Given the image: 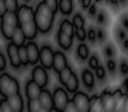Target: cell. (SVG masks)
Returning <instances> with one entry per match:
<instances>
[{
    "label": "cell",
    "instance_id": "6da1fadb",
    "mask_svg": "<svg viewBox=\"0 0 128 112\" xmlns=\"http://www.w3.org/2000/svg\"><path fill=\"white\" fill-rule=\"evenodd\" d=\"M17 20H18V27L26 35L27 41H34L38 37V30L35 25L34 20V8L28 6V4H20L18 10H17Z\"/></svg>",
    "mask_w": 128,
    "mask_h": 112
},
{
    "label": "cell",
    "instance_id": "7a4b0ae2",
    "mask_svg": "<svg viewBox=\"0 0 128 112\" xmlns=\"http://www.w3.org/2000/svg\"><path fill=\"white\" fill-rule=\"evenodd\" d=\"M34 20H35V25H37L38 32L48 34L52 30L55 14L46 7L45 1H40V3H37V6L34 8Z\"/></svg>",
    "mask_w": 128,
    "mask_h": 112
},
{
    "label": "cell",
    "instance_id": "3957f363",
    "mask_svg": "<svg viewBox=\"0 0 128 112\" xmlns=\"http://www.w3.org/2000/svg\"><path fill=\"white\" fill-rule=\"evenodd\" d=\"M20 81L13 74L4 71L0 74V95L3 98H10L16 94H20Z\"/></svg>",
    "mask_w": 128,
    "mask_h": 112
},
{
    "label": "cell",
    "instance_id": "277c9868",
    "mask_svg": "<svg viewBox=\"0 0 128 112\" xmlns=\"http://www.w3.org/2000/svg\"><path fill=\"white\" fill-rule=\"evenodd\" d=\"M98 97L102 100V104L106 112H117L118 107L122 105V101H124V97L118 93V90H116V91L103 90V93Z\"/></svg>",
    "mask_w": 128,
    "mask_h": 112
},
{
    "label": "cell",
    "instance_id": "5b68a950",
    "mask_svg": "<svg viewBox=\"0 0 128 112\" xmlns=\"http://www.w3.org/2000/svg\"><path fill=\"white\" fill-rule=\"evenodd\" d=\"M18 27V20H17V14L16 13H6V14L0 18V34L6 41L12 39L13 32L16 28Z\"/></svg>",
    "mask_w": 128,
    "mask_h": 112
},
{
    "label": "cell",
    "instance_id": "8992f818",
    "mask_svg": "<svg viewBox=\"0 0 128 112\" xmlns=\"http://www.w3.org/2000/svg\"><path fill=\"white\" fill-rule=\"evenodd\" d=\"M52 100H54V109L62 112L65 107L69 104V94L64 87H55L52 91Z\"/></svg>",
    "mask_w": 128,
    "mask_h": 112
},
{
    "label": "cell",
    "instance_id": "52a82bcc",
    "mask_svg": "<svg viewBox=\"0 0 128 112\" xmlns=\"http://www.w3.org/2000/svg\"><path fill=\"white\" fill-rule=\"evenodd\" d=\"M54 48L49 44H42L40 48V66H42L45 70L52 69V62H54Z\"/></svg>",
    "mask_w": 128,
    "mask_h": 112
},
{
    "label": "cell",
    "instance_id": "ba28073f",
    "mask_svg": "<svg viewBox=\"0 0 128 112\" xmlns=\"http://www.w3.org/2000/svg\"><path fill=\"white\" fill-rule=\"evenodd\" d=\"M72 104L75 105L78 112H90V97L84 91H78L70 98Z\"/></svg>",
    "mask_w": 128,
    "mask_h": 112
},
{
    "label": "cell",
    "instance_id": "9c48e42d",
    "mask_svg": "<svg viewBox=\"0 0 128 112\" xmlns=\"http://www.w3.org/2000/svg\"><path fill=\"white\" fill-rule=\"evenodd\" d=\"M31 80L32 81H35L38 84V86L41 87L42 90L46 88L49 84V76H48V71L44 69L42 66H40V64H37V66L32 67V70H31Z\"/></svg>",
    "mask_w": 128,
    "mask_h": 112
},
{
    "label": "cell",
    "instance_id": "30bf717a",
    "mask_svg": "<svg viewBox=\"0 0 128 112\" xmlns=\"http://www.w3.org/2000/svg\"><path fill=\"white\" fill-rule=\"evenodd\" d=\"M6 55H7V59L14 70H21L23 69L21 62H20V57H18V48L16 45H13L12 42H8L6 45Z\"/></svg>",
    "mask_w": 128,
    "mask_h": 112
},
{
    "label": "cell",
    "instance_id": "8fae6325",
    "mask_svg": "<svg viewBox=\"0 0 128 112\" xmlns=\"http://www.w3.org/2000/svg\"><path fill=\"white\" fill-rule=\"evenodd\" d=\"M27 56H28V66H37L40 62V46L35 41H28L26 44Z\"/></svg>",
    "mask_w": 128,
    "mask_h": 112
},
{
    "label": "cell",
    "instance_id": "7c38bea8",
    "mask_svg": "<svg viewBox=\"0 0 128 112\" xmlns=\"http://www.w3.org/2000/svg\"><path fill=\"white\" fill-rule=\"evenodd\" d=\"M41 90L42 88L35 81H32L31 78H27L26 84H24V95H26V98L28 101L38 100L40 94H41Z\"/></svg>",
    "mask_w": 128,
    "mask_h": 112
},
{
    "label": "cell",
    "instance_id": "4fadbf2b",
    "mask_svg": "<svg viewBox=\"0 0 128 112\" xmlns=\"http://www.w3.org/2000/svg\"><path fill=\"white\" fill-rule=\"evenodd\" d=\"M68 66V57L62 51H55L54 53V62H52V70L55 73H60L65 67Z\"/></svg>",
    "mask_w": 128,
    "mask_h": 112
},
{
    "label": "cell",
    "instance_id": "5bb4252c",
    "mask_svg": "<svg viewBox=\"0 0 128 112\" xmlns=\"http://www.w3.org/2000/svg\"><path fill=\"white\" fill-rule=\"evenodd\" d=\"M40 105H41L42 109H45V111H52L54 109V100H52V93L49 91V90L44 88L41 90V94H40Z\"/></svg>",
    "mask_w": 128,
    "mask_h": 112
},
{
    "label": "cell",
    "instance_id": "9a60e30c",
    "mask_svg": "<svg viewBox=\"0 0 128 112\" xmlns=\"http://www.w3.org/2000/svg\"><path fill=\"white\" fill-rule=\"evenodd\" d=\"M7 104L10 105V108L13 109V112H24V107L26 105H24V98L21 94H16L13 97L7 98Z\"/></svg>",
    "mask_w": 128,
    "mask_h": 112
},
{
    "label": "cell",
    "instance_id": "2e32d148",
    "mask_svg": "<svg viewBox=\"0 0 128 112\" xmlns=\"http://www.w3.org/2000/svg\"><path fill=\"white\" fill-rule=\"evenodd\" d=\"M80 77H82V84L86 87L87 90L94 88V86H96V77H94L93 71H92L90 69H83Z\"/></svg>",
    "mask_w": 128,
    "mask_h": 112
},
{
    "label": "cell",
    "instance_id": "e0dca14e",
    "mask_svg": "<svg viewBox=\"0 0 128 112\" xmlns=\"http://www.w3.org/2000/svg\"><path fill=\"white\" fill-rule=\"evenodd\" d=\"M56 42H58V45H59V48L62 49V51H69V49L72 48V45H73V38L66 35V34H64V32H60V31L58 30Z\"/></svg>",
    "mask_w": 128,
    "mask_h": 112
},
{
    "label": "cell",
    "instance_id": "ac0fdd59",
    "mask_svg": "<svg viewBox=\"0 0 128 112\" xmlns=\"http://www.w3.org/2000/svg\"><path fill=\"white\" fill-rule=\"evenodd\" d=\"M10 42H12L13 45H16L17 48H21V46H24V45L28 42V41H27V38H26V35L23 34V31L20 30V27H17V28H16V31L13 32Z\"/></svg>",
    "mask_w": 128,
    "mask_h": 112
},
{
    "label": "cell",
    "instance_id": "d6986e66",
    "mask_svg": "<svg viewBox=\"0 0 128 112\" xmlns=\"http://www.w3.org/2000/svg\"><path fill=\"white\" fill-rule=\"evenodd\" d=\"M64 88L68 91V94L69 93L75 94V93H78V91H79V78H78V76H76L75 73L70 76V78H69L68 81L65 83Z\"/></svg>",
    "mask_w": 128,
    "mask_h": 112
},
{
    "label": "cell",
    "instance_id": "ffe728a7",
    "mask_svg": "<svg viewBox=\"0 0 128 112\" xmlns=\"http://www.w3.org/2000/svg\"><path fill=\"white\" fill-rule=\"evenodd\" d=\"M59 31L60 32L66 34V35H69V37H75V27H73V24H72L70 20L68 18H64L62 21H60L59 24Z\"/></svg>",
    "mask_w": 128,
    "mask_h": 112
},
{
    "label": "cell",
    "instance_id": "44dd1931",
    "mask_svg": "<svg viewBox=\"0 0 128 112\" xmlns=\"http://www.w3.org/2000/svg\"><path fill=\"white\" fill-rule=\"evenodd\" d=\"M76 56H78V59L82 60V62L89 59L90 51H89V46H87L84 42H80V44L78 45V48H76Z\"/></svg>",
    "mask_w": 128,
    "mask_h": 112
},
{
    "label": "cell",
    "instance_id": "7402d4cb",
    "mask_svg": "<svg viewBox=\"0 0 128 112\" xmlns=\"http://www.w3.org/2000/svg\"><path fill=\"white\" fill-rule=\"evenodd\" d=\"M90 112H106L102 104V100L97 94H93L90 97Z\"/></svg>",
    "mask_w": 128,
    "mask_h": 112
},
{
    "label": "cell",
    "instance_id": "603a6c76",
    "mask_svg": "<svg viewBox=\"0 0 128 112\" xmlns=\"http://www.w3.org/2000/svg\"><path fill=\"white\" fill-rule=\"evenodd\" d=\"M58 10L64 15H69L73 11V1L72 0H60V1H58Z\"/></svg>",
    "mask_w": 128,
    "mask_h": 112
},
{
    "label": "cell",
    "instance_id": "cb8c5ba5",
    "mask_svg": "<svg viewBox=\"0 0 128 112\" xmlns=\"http://www.w3.org/2000/svg\"><path fill=\"white\" fill-rule=\"evenodd\" d=\"M73 73H75V71H73V69H72V67L68 64L64 70L60 71V73H58V80H59V83L62 84V86H65V83L70 78V76L73 74Z\"/></svg>",
    "mask_w": 128,
    "mask_h": 112
},
{
    "label": "cell",
    "instance_id": "d4e9b609",
    "mask_svg": "<svg viewBox=\"0 0 128 112\" xmlns=\"http://www.w3.org/2000/svg\"><path fill=\"white\" fill-rule=\"evenodd\" d=\"M103 56H104L106 59H114V56H116V48H114L113 44H106L103 46Z\"/></svg>",
    "mask_w": 128,
    "mask_h": 112
},
{
    "label": "cell",
    "instance_id": "484cf974",
    "mask_svg": "<svg viewBox=\"0 0 128 112\" xmlns=\"http://www.w3.org/2000/svg\"><path fill=\"white\" fill-rule=\"evenodd\" d=\"M84 17H83L80 13H76L72 18V24L75 27V30H79V28H84Z\"/></svg>",
    "mask_w": 128,
    "mask_h": 112
},
{
    "label": "cell",
    "instance_id": "4316f807",
    "mask_svg": "<svg viewBox=\"0 0 128 112\" xmlns=\"http://www.w3.org/2000/svg\"><path fill=\"white\" fill-rule=\"evenodd\" d=\"M87 64H89V69L90 70H96L98 66H100V59H98V55L97 53H92L87 59Z\"/></svg>",
    "mask_w": 128,
    "mask_h": 112
},
{
    "label": "cell",
    "instance_id": "83f0119b",
    "mask_svg": "<svg viewBox=\"0 0 128 112\" xmlns=\"http://www.w3.org/2000/svg\"><path fill=\"white\" fill-rule=\"evenodd\" d=\"M18 57H20V62H21V66L24 67H28V56H27V49H26V45L18 48Z\"/></svg>",
    "mask_w": 128,
    "mask_h": 112
},
{
    "label": "cell",
    "instance_id": "f1b7e54d",
    "mask_svg": "<svg viewBox=\"0 0 128 112\" xmlns=\"http://www.w3.org/2000/svg\"><path fill=\"white\" fill-rule=\"evenodd\" d=\"M4 4H6V10L8 13H17L20 7V3L17 0H4Z\"/></svg>",
    "mask_w": 128,
    "mask_h": 112
},
{
    "label": "cell",
    "instance_id": "f546056e",
    "mask_svg": "<svg viewBox=\"0 0 128 112\" xmlns=\"http://www.w3.org/2000/svg\"><path fill=\"white\" fill-rule=\"evenodd\" d=\"M94 77L96 78H98V80H100V81H104L106 80V76H107V71H106V67L103 66V64H100V66L97 67V69H96V70H94Z\"/></svg>",
    "mask_w": 128,
    "mask_h": 112
},
{
    "label": "cell",
    "instance_id": "4dcf8cb0",
    "mask_svg": "<svg viewBox=\"0 0 128 112\" xmlns=\"http://www.w3.org/2000/svg\"><path fill=\"white\" fill-rule=\"evenodd\" d=\"M41 109L40 101L38 100H32V101H27V111L28 112H38Z\"/></svg>",
    "mask_w": 128,
    "mask_h": 112
},
{
    "label": "cell",
    "instance_id": "1f68e13d",
    "mask_svg": "<svg viewBox=\"0 0 128 112\" xmlns=\"http://www.w3.org/2000/svg\"><path fill=\"white\" fill-rule=\"evenodd\" d=\"M106 71H108L110 74H116V71H117V62L114 59H108L107 62H106Z\"/></svg>",
    "mask_w": 128,
    "mask_h": 112
},
{
    "label": "cell",
    "instance_id": "d6a6232c",
    "mask_svg": "<svg viewBox=\"0 0 128 112\" xmlns=\"http://www.w3.org/2000/svg\"><path fill=\"white\" fill-rule=\"evenodd\" d=\"M107 20H108V17H107V13H106L104 10H98L97 14H96V21H97V24H100V25H104V24H107Z\"/></svg>",
    "mask_w": 128,
    "mask_h": 112
},
{
    "label": "cell",
    "instance_id": "836d02e7",
    "mask_svg": "<svg viewBox=\"0 0 128 112\" xmlns=\"http://www.w3.org/2000/svg\"><path fill=\"white\" fill-rule=\"evenodd\" d=\"M114 35H116V39L120 41V42H122L125 38H127V32L124 31L122 27H116V28H114Z\"/></svg>",
    "mask_w": 128,
    "mask_h": 112
},
{
    "label": "cell",
    "instance_id": "e575fe53",
    "mask_svg": "<svg viewBox=\"0 0 128 112\" xmlns=\"http://www.w3.org/2000/svg\"><path fill=\"white\" fill-rule=\"evenodd\" d=\"M117 90H118V93H120L124 98H125V97H128V77L125 78L124 81H122V84H121V86L118 87Z\"/></svg>",
    "mask_w": 128,
    "mask_h": 112
},
{
    "label": "cell",
    "instance_id": "d590c367",
    "mask_svg": "<svg viewBox=\"0 0 128 112\" xmlns=\"http://www.w3.org/2000/svg\"><path fill=\"white\" fill-rule=\"evenodd\" d=\"M75 37L79 39L80 42H83L87 37V31L86 28H79V30H75Z\"/></svg>",
    "mask_w": 128,
    "mask_h": 112
},
{
    "label": "cell",
    "instance_id": "8d00e7d4",
    "mask_svg": "<svg viewBox=\"0 0 128 112\" xmlns=\"http://www.w3.org/2000/svg\"><path fill=\"white\" fill-rule=\"evenodd\" d=\"M45 4L54 14H56L58 13V0H45Z\"/></svg>",
    "mask_w": 128,
    "mask_h": 112
},
{
    "label": "cell",
    "instance_id": "74e56055",
    "mask_svg": "<svg viewBox=\"0 0 128 112\" xmlns=\"http://www.w3.org/2000/svg\"><path fill=\"white\" fill-rule=\"evenodd\" d=\"M87 31V37L86 39H89V41L92 42V44H96L97 42V38H96V28H93V27H90Z\"/></svg>",
    "mask_w": 128,
    "mask_h": 112
},
{
    "label": "cell",
    "instance_id": "f35d334b",
    "mask_svg": "<svg viewBox=\"0 0 128 112\" xmlns=\"http://www.w3.org/2000/svg\"><path fill=\"white\" fill-rule=\"evenodd\" d=\"M120 73L122 76H125V77L128 76V60L127 59H121V62H120Z\"/></svg>",
    "mask_w": 128,
    "mask_h": 112
},
{
    "label": "cell",
    "instance_id": "ab89813d",
    "mask_svg": "<svg viewBox=\"0 0 128 112\" xmlns=\"http://www.w3.org/2000/svg\"><path fill=\"white\" fill-rule=\"evenodd\" d=\"M7 69V59L2 51H0V73H4V70Z\"/></svg>",
    "mask_w": 128,
    "mask_h": 112
},
{
    "label": "cell",
    "instance_id": "60d3db41",
    "mask_svg": "<svg viewBox=\"0 0 128 112\" xmlns=\"http://www.w3.org/2000/svg\"><path fill=\"white\" fill-rule=\"evenodd\" d=\"M96 38H97V42H100V44H104V41H106V31L103 30V28H98V30H96Z\"/></svg>",
    "mask_w": 128,
    "mask_h": 112
},
{
    "label": "cell",
    "instance_id": "b9f144b4",
    "mask_svg": "<svg viewBox=\"0 0 128 112\" xmlns=\"http://www.w3.org/2000/svg\"><path fill=\"white\" fill-rule=\"evenodd\" d=\"M0 109H2V112H13L10 105L7 104V100H4V98L0 100Z\"/></svg>",
    "mask_w": 128,
    "mask_h": 112
},
{
    "label": "cell",
    "instance_id": "7bdbcfd3",
    "mask_svg": "<svg viewBox=\"0 0 128 112\" xmlns=\"http://www.w3.org/2000/svg\"><path fill=\"white\" fill-rule=\"evenodd\" d=\"M97 3H93L89 7V10H87V14H89V17H96V14H97Z\"/></svg>",
    "mask_w": 128,
    "mask_h": 112
},
{
    "label": "cell",
    "instance_id": "ee69618b",
    "mask_svg": "<svg viewBox=\"0 0 128 112\" xmlns=\"http://www.w3.org/2000/svg\"><path fill=\"white\" fill-rule=\"evenodd\" d=\"M121 25H122L124 31H125V30L128 31V14H127V13L121 15Z\"/></svg>",
    "mask_w": 128,
    "mask_h": 112
},
{
    "label": "cell",
    "instance_id": "f6af8a7d",
    "mask_svg": "<svg viewBox=\"0 0 128 112\" xmlns=\"http://www.w3.org/2000/svg\"><path fill=\"white\" fill-rule=\"evenodd\" d=\"M62 112H78V109L75 108V105L72 104V101H69V104L65 107V109Z\"/></svg>",
    "mask_w": 128,
    "mask_h": 112
},
{
    "label": "cell",
    "instance_id": "bcb514c9",
    "mask_svg": "<svg viewBox=\"0 0 128 112\" xmlns=\"http://www.w3.org/2000/svg\"><path fill=\"white\" fill-rule=\"evenodd\" d=\"M6 13H7V10H6V4H4V0H0V18H2V17H3Z\"/></svg>",
    "mask_w": 128,
    "mask_h": 112
},
{
    "label": "cell",
    "instance_id": "7dc6e473",
    "mask_svg": "<svg viewBox=\"0 0 128 112\" xmlns=\"http://www.w3.org/2000/svg\"><path fill=\"white\" fill-rule=\"evenodd\" d=\"M92 4H93V1H92V0H83V1H80L82 8H86V10H89V7H90Z\"/></svg>",
    "mask_w": 128,
    "mask_h": 112
},
{
    "label": "cell",
    "instance_id": "c3c4849f",
    "mask_svg": "<svg viewBox=\"0 0 128 112\" xmlns=\"http://www.w3.org/2000/svg\"><path fill=\"white\" fill-rule=\"evenodd\" d=\"M121 112H128V97L124 98L122 105H121Z\"/></svg>",
    "mask_w": 128,
    "mask_h": 112
},
{
    "label": "cell",
    "instance_id": "681fc988",
    "mask_svg": "<svg viewBox=\"0 0 128 112\" xmlns=\"http://www.w3.org/2000/svg\"><path fill=\"white\" fill-rule=\"evenodd\" d=\"M121 49H122V52L128 53V38H125L124 41L121 42Z\"/></svg>",
    "mask_w": 128,
    "mask_h": 112
},
{
    "label": "cell",
    "instance_id": "f907efd6",
    "mask_svg": "<svg viewBox=\"0 0 128 112\" xmlns=\"http://www.w3.org/2000/svg\"><path fill=\"white\" fill-rule=\"evenodd\" d=\"M38 112H48V111H45V109H42V108H41V109H40Z\"/></svg>",
    "mask_w": 128,
    "mask_h": 112
},
{
    "label": "cell",
    "instance_id": "816d5d0a",
    "mask_svg": "<svg viewBox=\"0 0 128 112\" xmlns=\"http://www.w3.org/2000/svg\"><path fill=\"white\" fill-rule=\"evenodd\" d=\"M49 112H59V111H56V109H52V111H49Z\"/></svg>",
    "mask_w": 128,
    "mask_h": 112
},
{
    "label": "cell",
    "instance_id": "f5cc1de1",
    "mask_svg": "<svg viewBox=\"0 0 128 112\" xmlns=\"http://www.w3.org/2000/svg\"><path fill=\"white\" fill-rule=\"evenodd\" d=\"M0 112H2V109H0Z\"/></svg>",
    "mask_w": 128,
    "mask_h": 112
}]
</instances>
